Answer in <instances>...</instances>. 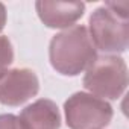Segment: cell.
<instances>
[{
    "label": "cell",
    "mask_w": 129,
    "mask_h": 129,
    "mask_svg": "<svg viewBox=\"0 0 129 129\" xmlns=\"http://www.w3.org/2000/svg\"><path fill=\"white\" fill-rule=\"evenodd\" d=\"M14 61V49L8 37L0 35V72L6 70Z\"/></svg>",
    "instance_id": "obj_8"
},
{
    "label": "cell",
    "mask_w": 129,
    "mask_h": 129,
    "mask_svg": "<svg viewBox=\"0 0 129 129\" xmlns=\"http://www.w3.org/2000/svg\"><path fill=\"white\" fill-rule=\"evenodd\" d=\"M82 82L90 94L103 100H117L127 87V66L117 55L97 56L85 70Z\"/></svg>",
    "instance_id": "obj_2"
},
{
    "label": "cell",
    "mask_w": 129,
    "mask_h": 129,
    "mask_svg": "<svg viewBox=\"0 0 129 129\" xmlns=\"http://www.w3.org/2000/svg\"><path fill=\"white\" fill-rule=\"evenodd\" d=\"M105 6L109 8L117 15L129 18V3L127 2H108V3H105Z\"/></svg>",
    "instance_id": "obj_10"
},
{
    "label": "cell",
    "mask_w": 129,
    "mask_h": 129,
    "mask_svg": "<svg viewBox=\"0 0 129 129\" xmlns=\"http://www.w3.org/2000/svg\"><path fill=\"white\" fill-rule=\"evenodd\" d=\"M64 112L70 129H103L114 115L106 100L85 91H78L64 102Z\"/></svg>",
    "instance_id": "obj_4"
},
{
    "label": "cell",
    "mask_w": 129,
    "mask_h": 129,
    "mask_svg": "<svg viewBox=\"0 0 129 129\" xmlns=\"http://www.w3.org/2000/svg\"><path fill=\"white\" fill-rule=\"evenodd\" d=\"M35 9L44 26L50 29H69L85 12V3L82 2H50L38 0Z\"/></svg>",
    "instance_id": "obj_6"
},
{
    "label": "cell",
    "mask_w": 129,
    "mask_h": 129,
    "mask_svg": "<svg viewBox=\"0 0 129 129\" xmlns=\"http://www.w3.org/2000/svg\"><path fill=\"white\" fill-rule=\"evenodd\" d=\"M97 58V50L82 24L56 34L49 44V61L53 70L64 76H78Z\"/></svg>",
    "instance_id": "obj_1"
},
{
    "label": "cell",
    "mask_w": 129,
    "mask_h": 129,
    "mask_svg": "<svg viewBox=\"0 0 129 129\" xmlns=\"http://www.w3.org/2000/svg\"><path fill=\"white\" fill-rule=\"evenodd\" d=\"M6 18H8V12H6V8L5 5L0 2V32L5 29V24H6Z\"/></svg>",
    "instance_id": "obj_11"
},
{
    "label": "cell",
    "mask_w": 129,
    "mask_h": 129,
    "mask_svg": "<svg viewBox=\"0 0 129 129\" xmlns=\"http://www.w3.org/2000/svg\"><path fill=\"white\" fill-rule=\"evenodd\" d=\"M18 118L26 129H59L62 121L58 105L50 99H38L27 105Z\"/></svg>",
    "instance_id": "obj_7"
},
{
    "label": "cell",
    "mask_w": 129,
    "mask_h": 129,
    "mask_svg": "<svg viewBox=\"0 0 129 129\" xmlns=\"http://www.w3.org/2000/svg\"><path fill=\"white\" fill-rule=\"evenodd\" d=\"M87 29L96 50L117 55L129 46V18L117 15L105 5L91 12Z\"/></svg>",
    "instance_id": "obj_3"
},
{
    "label": "cell",
    "mask_w": 129,
    "mask_h": 129,
    "mask_svg": "<svg viewBox=\"0 0 129 129\" xmlns=\"http://www.w3.org/2000/svg\"><path fill=\"white\" fill-rule=\"evenodd\" d=\"M40 91V81L30 69H6L0 72V103L20 106Z\"/></svg>",
    "instance_id": "obj_5"
},
{
    "label": "cell",
    "mask_w": 129,
    "mask_h": 129,
    "mask_svg": "<svg viewBox=\"0 0 129 129\" xmlns=\"http://www.w3.org/2000/svg\"><path fill=\"white\" fill-rule=\"evenodd\" d=\"M0 129H26V127L20 121L18 115L0 114Z\"/></svg>",
    "instance_id": "obj_9"
}]
</instances>
